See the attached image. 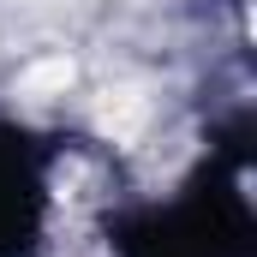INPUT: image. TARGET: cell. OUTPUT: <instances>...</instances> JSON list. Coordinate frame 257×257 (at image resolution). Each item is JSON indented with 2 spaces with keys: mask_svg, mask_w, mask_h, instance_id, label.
I'll list each match as a JSON object with an SVG mask.
<instances>
[{
  "mask_svg": "<svg viewBox=\"0 0 257 257\" xmlns=\"http://www.w3.org/2000/svg\"><path fill=\"white\" fill-rule=\"evenodd\" d=\"M60 144L0 120V257H36L48 227V174Z\"/></svg>",
  "mask_w": 257,
  "mask_h": 257,
  "instance_id": "7a4b0ae2",
  "label": "cell"
},
{
  "mask_svg": "<svg viewBox=\"0 0 257 257\" xmlns=\"http://www.w3.org/2000/svg\"><path fill=\"white\" fill-rule=\"evenodd\" d=\"M245 168H251V120L239 114L174 203H138L108 221L114 257H257Z\"/></svg>",
  "mask_w": 257,
  "mask_h": 257,
  "instance_id": "6da1fadb",
  "label": "cell"
}]
</instances>
